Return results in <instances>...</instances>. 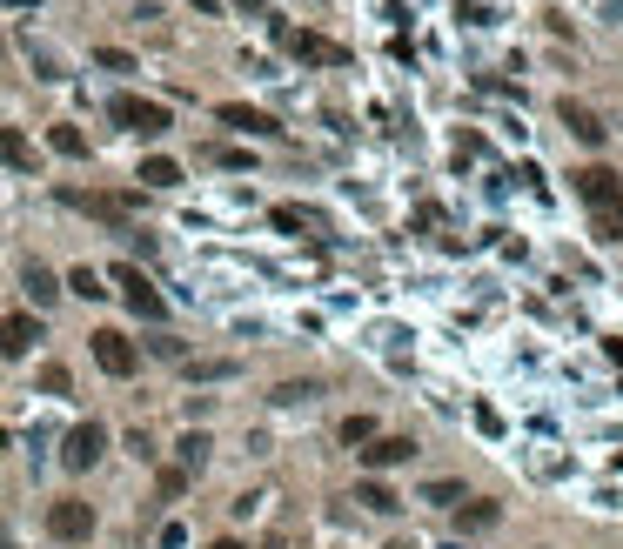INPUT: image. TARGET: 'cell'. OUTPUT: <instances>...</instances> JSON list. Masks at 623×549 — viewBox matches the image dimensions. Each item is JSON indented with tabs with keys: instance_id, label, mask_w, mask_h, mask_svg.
I'll return each instance as SVG.
<instances>
[{
	"instance_id": "obj_10",
	"label": "cell",
	"mask_w": 623,
	"mask_h": 549,
	"mask_svg": "<svg viewBox=\"0 0 623 549\" xmlns=\"http://www.w3.org/2000/svg\"><path fill=\"white\" fill-rule=\"evenodd\" d=\"M215 114H222V128H242V134H262V141H268V134H282V128H275V121H268V114H262V108H242V101H222V108H215Z\"/></svg>"
},
{
	"instance_id": "obj_16",
	"label": "cell",
	"mask_w": 623,
	"mask_h": 549,
	"mask_svg": "<svg viewBox=\"0 0 623 549\" xmlns=\"http://www.w3.org/2000/svg\"><path fill=\"white\" fill-rule=\"evenodd\" d=\"M141 181H148V188H175L181 168L168 161V154H148V161H141Z\"/></svg>"
},
{
	"instance_id": "obj_31",
	"label": "cell",
	"mask_w": 623,
	"mask_h": 549,
	"mask_svg": "<svg viewBox=\"0 0 623 549\" xmlns=\"http://www.w3.org/2000/svg\"><path fill=\"white\" fill-rule=\"evenodd\" d=\"M215 549H242V543H235V536H222V543H215Z\"/></svg>"
},
{
	"instance_id": "obj_12",
	"label": "cell",
	"mask_w": 623,
	"mask_h": 549,
	"mask_svg": "<svg viewBox=\"0 0 623 549\" xmlns=\"http://www.w3.org/2000/svg\"><path fill=\"white\" fill-rule=\"evenodd\" d=\"M563 128H570V134H577V141H583V148H597V141H603V134H610V128H603V121H597V114H590V108H583V101H563Z\"/></svg>"
},
{
	"instance_id": "obj_33",
	"label": "cell",
	"mask_w": 623,
	"mask_h": 549,
	"mask_svg": "<svg viewBox=\"0 0 623 549\" xmlns=\"http://www.w3.org/2000/svg\"><path fill=\"white\" fill-rule=\"evenodd\" d=\"M389 549H409V543H389Z\"/></svg>"
},
{
	"instance_id": "obj_20",
	"label": "cell",
	"mask_w": 623,
	"mask_h": 549,
	"mask_svg": "<svg viewBox=\"0 0 623 549\" xmlns=\"http://www.w3.org/2000/svg\"><path fill=\"white\" fill-rule=\"evenodd\" d=\"M356 503H362V509H382V516H389V509H396V496H389L382 483H362V489H356Z\"/></svg>"
},
{
	"instance_id": "obj_6",
	"label": "cell",
	"mask_w": 623,
	"mask_h": 549,
	"mask_svg": "<svg viewBox=\"0 0 623 549\" xmlns=\"http://www.w3.org/2000/svg\"><path fill=\"white\" fill-rule=\"evenodd\" d=\"M94 362H101L108 375H134V362H141V355H134V342L121 329H101V335H94Z\"/></svg>"
},
{
	"instance_id": "obj_4",
	"label": "cell",
	"mask_w": 623,
	"mask_h": 549,
	"mask_svg": "<svg viewBox=\"0 0 623 549\" xmlns=\"http://www.w3.org/2000/svg\"><path fill=\"white\" fill-rule=\"evenodd\" d=\"M101 449H108V429H101V422H74L67 442H61V462H67V469H94Z\"/></svg>"
},
{
	"instance_id": "obj_22",
	"label": "cell",
	"mask_w": 623,
	"mask_h": 549,
	"mask_svg": "<svg viewBox=\"0 0 623 549\" xmlns=\"http://www.w3.org/2000/svg\"><path fill=\"white\" fill-rule=\"evenodd\" d=\"M423 503H443V509H456V503H463V483H429V489H423Z\"/></svg>"
},
{
	"instance_id": "obj_32",
	"label": "cell",
	"mask_w": 623,
	"mask_h": 549,
	"mask_svg": "<svg viewBox=\"0 0 623 549\" xmlns=\"http://www.w3.org/2000/svg\"><path fill=\"white\" fill-rule=\"evenodd\" d=\"M0 549H14V536H7V529H0Z\"/></svg>"
},
{
	"instance_id": "obj_14",
	"label": "cell",
	"mask_w": 623,
	"mask_h": 549,
	"mask_svg": "<svg viewBox=\"0 0 623 549\" xmlns=\"http://www.w3.org/2000/svg\"><path fill=\"white\" fill-rule=\"evenodd\" d=\"M456 523L483 536V529H496V523H503V503H469V496H463V503H456Z\"/></svg>"
},
{
	"instance_id": "obj_11",
	"label": "cell",
	"mask_w": 623,
	"mask_h": 549,
	"mask_svg": "<svg viewBox=\"0 0 623 549\" xmlns=\"http://www.w3.org/2000/svg\"><path fill=\"white\" fill-rule=\"evenodd\" d=\"M409 456H416V442H409V436H376L369 449H362L369 469H396V462H409Z\"/></svg>"
},
{
	"instance_id": "obj_26",
	"label": "cell",
	"mask_w": 623,
	"mask_h": 549,
	"mask_svg": "<svg viewBox=\"0 0 623 549\" xmlns=\"http://www.w3.org/2000/svg\"><path fill=\"white\" fill-rule=\"evenodd\" d=\"M41 389H47V396H67V369H61V362H47V369H41Z\"/></svg>"
},
{
	"instance_id": "obj_17",
	"label": "cell",
	"mask_w": 623,
	"mask_h": 549,
	"mask_svg": "<svg viewBox=\"0 0 623 549\" xmlns=\"http://www.w3.org/2000/svg\"><path fill=\"white\" fill-rule=\"evenodd\" d=\"M47 141H54V154H67V161H74V154H88V134H81V128H67V121H61L54 134H47Z\"/></svg>"
},
{
	"instance_id": "obj_23",
	"label": "cell",
	"mask_w": 623,
	"mask_h": 549,
	"mask_svg": "<svg viewBox=\"0 0 623 549\" xmlns=\"http://www.w3.org/2000/svg\"><path fill=\"white\" fill-rule=\"evenodd\" d=\"M597 235L603 242H623V208H597Z\"/></svg>"
},
{
	"instance_id": "obj_9",
	"label": "cell",
	"mask_w": 623,
	"mask_h": 549,
	"mask_svg": "<svg viewBox=\"0 0 623 549\" xmlns=\"http://www.w3.org/2000/svg\"><path fill=\"white\" fill-rule=\"evenodd\" d=\"M41 342V322L34 315H0V355H27Z\"/></svg>"
},
{
	"instance_id": "obj_13",
	"label": "cell",
	"mask_w": 623,
	"mask_h": 549,
	"mask_svg": "<svg viewBox=\"0 0 623 549\" xmlns=\"http://www.w3.org/2000/svg\"><path fill=\"white\" fill-rule=\"evenodd\" d=\"M21 282H27V302H34V308H47L54 295H61V282H54V268H47V262H27Z\"/></svg>"
},
{
	"instance_id": "obj_27",
	"label": "cell",
	"mask_w": 623,
	"mask_h": 549,
	"mask_svg": "<svg viewBox=\"0 0 623 549\" xmlns=\"http://www.w3.org/2000/svg\"><path fill=\"white\" fill-rule=\"evenodd\" d=\"M27 54H34V67H41V81H61V61H54L47 47H27Z\"/></svg>"
},
{
	"instance_id": "obj_1",
	"label": "cell",
	"mask_w": 623,
	"mask_h": 549,
	"mask_svg": "<svg viewBox=\"0 0 623 549\" xmlns=\"http://www.w3.org/2000/svg\"><path fill=\"white\" fill-rule=\"evenodd\" d=\"M275 41L289 47L295 61H309V67H349V47L322 41V34H309V27H282V21H275Z\"/></svg>"
},
{
	"instance_id": "obj_5",
	"label": "cell",
	"mask_w": 623,
	"mask_h": 549,
	"mask_svg": "<svg viewBox=\"0 0 623 549\" xmlns=\"http://www.w3.org/2000/svg\"><path fill=\"white\" fill-rule=\"evenodd\" d=\"M47 529H54L61 543H88V536H94V509L67 496V503H54V509H47Z\"/></svg>"
},
{
	"instance_id": "obj_7",
	"label": "cell",
	"mask_w": 623,
	"mask_h": 549,
	"mask_svg": "<svg viewBox=\"0 0 623 549\" xmlns=\"http://www.w3.org/2000/svg\"><path fill=\"white\" fill-rule=\"evenodd\" d=\"M577 181V195L590 201V208H623V181L610 175V168H583V175H570Z\"/></svg>"
},
{
	"instance_id": "obj_15",
	"label": "cell",
	"mask_w": 623,
	"mask_h": 549,
	"mask_svg": "<svg viewBox=\"0 0 623 549\" xmlns=\"http://www.w3.org/2000/svg\"><path fill=\"white\" fill-rule=\"evenodd\" d=\"M0 161H7V168H34V148H27L21 128H0Z\"/></svg>"
},
{
	"instance_id": "obj_19",
	"label": "cell",
	"mask_w": 623,
	"mask_h": 549,
	"mask_svg": "<svg viewBox=\"0 0 623 549\" xmlns=\"http://www.w3.org/2000/svg\"><path fill=\"white\" fill-rule=\"evenodd\" d=\"M208 449H215V442L201 436V429H188V436H181V462H188V469H201V462H208Z\"/></svg>"
},
{
	"instance_id": "obj_30",
	"label": "cell",
	"mask_w": 623,
	"mask_h": 549,
	"mask_svg": "<svg viewBox=\"0 0 623 549\" xmlns=\"http://www.w3.org/2000/svg\"><path fill=\"white\" fill-rule=\"evenodd\" d=\"M610 362H617V369H623V342H610Z\"/></svg>"
},
{
	"instance_id": "obj_8",
	"label": "cell",
	"mask_w": 623,
	"mask_h": 549,
	"mask_svg": "<svg viewBox=\"0 0 623 549\" xmlns=\"http://www.w3.org/2000/svg\"><path fill=\"white\" fill-rule=\"evenodd\" d=\"M61 208H81V215H101L121 228V215H128V201H114V195H88V188H61Z\"/></svg>"
},
{
	"instance_id": "obj_18",
	"label": "cell",
	"mask_w": 623,
	"mask_h": 549,
	"mask_svg": "<svg viewBox=\"0 0 623 549\" xmlns=\"http://www.w3.org/2000/svg\"><path fill=\"white\" fill-rule=\"evenodd\" d=\"M67 288H74L81 302H101V295H108V288H101V275H94V268H74V275H67Z\"/></svg>"
},
{
	"instance_id": "obj_21",
	"label": "cell",
	"mask_w": 623,
	"mask_h": 549,
	"mask_svg": "<svg viewBox=\"0 0 623 549\" xmlns=\"http://www.w3.org/2000/svg\"><path fill=\"white\" fill-rule=\"evenodd\" d=\"M342 442H349V449H356V442H376V422H369V416H349V422H342Z\"/></svg>"
},
{
	"instance_id": "obj_25",
	"label": "cell",
	"mask_w": 623,
	"mask_h": 549,
	"mask_svg": "<svg viewBox=\"0 0 623 549\" xmlns=\"http://www.w3.org/2000/svg\"><path fill=\"white\" fill-rule=\"evenodd\" d=\"M94 61H101V67H114V74H134V54H121V47H101Z\"/></svg>"
},
{
	"instance_id": "obj_3",
	"label": "cell",
	"mask_w": 623,
	"mask_h": 549,
	"mask_svg": "<svg viewBox=\"0 0 623 549\" xmlns=\"http://www.w3.org/2000/svg\"><path fill=\"white\" fill-rule=\"evenodd\" d=\"M114 288H121V302H128L141 322H161V315H168V302L155 295V282H148L141 268H114Z\"/></svg>"
},
{
	"instance_id": "obj_28",
	"label": "cell",
	"mask_w": 623,
	"mask_h": 549,
	"mask_svg": "<svg viewBox=\"0 0 623 549\" xmlns=\"http://www.w3.org/2000/svg\"><path fill=\"white\" fill-rule=\"evenodd\" d=\"M315 396V382H282V389H275V402H309Z\"/></svg>"
},
{
	"instance_id": "obj_24",
	"label": "cell",
	"mask_w": 623,
	"mask_h": 549,
	"mask_svg": "<svg viewBox=\"0 0 623 549\" xmlns=\"http://www.w3.org/2000/svg\"><path fill=\"white\" fill-rule=\"evenodd\" d=\"M188 375L195 382H222V375H235V362H188Z\"/></svg>"
},
{
	"instance_id": "obj_29",
	"label": "cell",
	"mask_w": 623,
	"mask_h": 549,
	"mask_svg": "<svg viewBox=\"0 0 623 549\" xmlns=\"http://www.w3.org/2000/svg\"><path fill=\"white\" fill-rule=\"evenodd\" d=\"M188 7H201V14H215V7H222V0H188Z\"/></svg>"
},
{
	"instance_id": "obj_2",
	"label": "cell",
	"mask_w": 623,
	"mask_h": 549,
	"mask_svg": "<svg viewBox=\"0 0 623 549\" xmlns=\"http://www.w3.org/2000/svg\"><path fill=\"white\" fill-rule=\"evenodd\" d=\"M108 114L121 121V128H134V134H168V128H175L161 101H134V94H114V101H108Z\"/></svg>"
}]
</instances>
